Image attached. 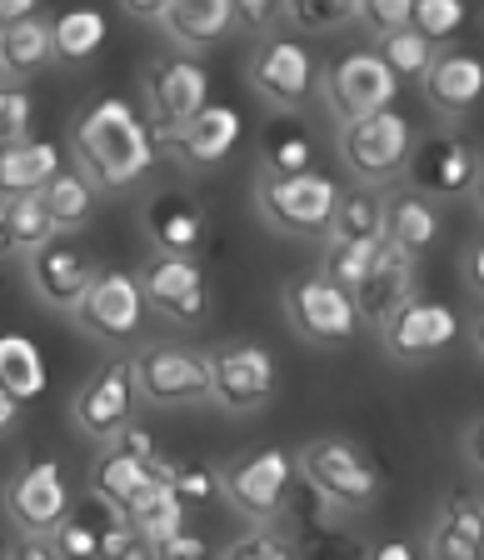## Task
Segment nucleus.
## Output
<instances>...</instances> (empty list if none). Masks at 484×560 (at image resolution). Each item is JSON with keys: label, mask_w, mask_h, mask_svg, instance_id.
<instances>
[{"label": "nucleus", "mask_w": 484, "mask_h": 560, "mask_svg": "<svg viewBox=\"0 0 484 560\" xmlns=\"http://www.w3.org/2000/svg\"><path fill=\"white\" fill-rule=\"evenodd\" d=\"M70 145H75V171L95 190H130L155 165L151 126L120 95H101V101L85 105L75 130H70Z\"/></svg>", "instance_id": "1"}, {"label": "nucleus", "mask_w": 484, "mask_h": 560, "mask_svg": "<svg viewBox=\"0 0 484 560\" xmlns=\"http://www.w3.org/2000/svg\"><path fill=\"white\" fill-rule=\"evenodd\" d=\"M295 470L305 476V490L315 501H324L340 515H359L380 495V476L369 466V455L345 435H320V441L300 445Z\"/></svg>", "instance_id": "2"}, {"label": "nucleus", "mask_w": 484, "mask_h": 560, "mask_svg": "<svg viewBox=\"0 0 484 560\" xmlns=\"http://www.w3.org/2000/svg\"><path fill=\"white\" fill-rule=\"evenodd\" d=\"M334 200H340V186L324 171H300V175L260 171V180H255V206H260L265 225H275L280 235H295V241H324Z\"/></svg>", "instance_id": "3"}, {"label": "nucleus", "mask_w": 484, "mask_h": 560, "mask_svg": "<svg viewBox=\"0 0 484 560\" xmlns=\"http://www.w3.org/2000/svg\"><path fill=\"white\" fill-rule=\"evenodd\" d=\"M130 385L145 406H200L210 400V355L190 346H175V340H161V346H140L130 355Z\"/></svg>", "instance_id": "4"}, {"label": "nucleus", "mask_w": 484, "mask_h": 560, "mask_svg": "<svg viewBox=\"0 0 484 560\" xmlns=\"http://www.w3.org/2000/svg\"><path fill=\"white\" fill-rule=\"evenodd\" d=\"M410 145H415V126H410L394 105L340 126V161L350 165L355 186H369V190L400 180L404 161H410Z\"/></svg>", "instance_id": "5"}, {"label": "nucleus", "mask_w": 484, "mask_h": 560, "mask_svg": "<svg viewBox=\"0 0 484 560\" xmlns=\"http://www.w3.org/2000/svg\"><path fill=\"white\" fill-rule=\"evenodd\" d=\"M210 105V70L196 56H161L145 70V126L155 145H170Z\"/></svg>", "instance_id": "6"}, {"label": "nucleus", "mask_w": 484, "mask_h": 560, "mask_svg": "<svg viewBox=\"0 0 484 560\" xmlns=\"http://www.w3.org/2000/svg\"><path fill=\"white\" fill-rule=\"evenodd\" d=\"M220 495L250 521L275 525L290 511V495H295V455L280 451V445L245 455V460L220 470Z\"/></svg>", "instance_id": "7"}, {"label": "nucleus", "mask_w": 484, "mask_h": 560, "mask_svg": "<svg viewBox=\"0 0 484 560\" xmlns=\"http://www.w3.org/2000/svg\"><path fill=\"white\" fill-rule=\"evenodd\" d=\"M70 315H75V326L91 340H101V346H130V340H140L151 311H145V295H140L130 270H95L91 291L81 295V305Z\"/></svg>", "instance_id": "8"}, {"label": "nucleus", "mask_w": 484, "mask_h": 560, "mask_svg": "<svg viewBox=\"0 0 484 560\" xmlns=\"http://www.w3.org/2000/svg\"><path fill=\"white\" fill-rule=\"evenodd\" d=\"M394 91H400V85H394V75L385 70V60L375 56V50H345V56H334L330 70L320 75V95L340 126L365 120V116H375V110H390Z\"/></svg>", "instance_id": "9"}, {"label": "nucleus", "mask_w": 484, "mask_h": 560, "mask_svg": "<svg viewBox=\"0 0 484 560\" xmlns=\"http://www.w3.org/2000/svg\"><path fill=\"white\" fill-rule=\"evenodd\" d=\"M404 175H410V190H415V196L455 200V196H470V190L480 186V155H474V145L464 136L435 130V136L410 145Z\"/></svg>", "instance_id": "10"}, {"label": "nucleus", "mask_w": 484, "mask_h": 560, "mask_svg": "<svg viewBox=\"0 0 484 560\" xmlns=\"http://www.w3.org/2000/svg\"><path fill=\"white\" fill-rule=\"evenodd\" d=\"M145 311L165 315L175 326H200L210 315V285L196 256H151L135 270Z\"/></svg>", "instance_id": "11"}, {"label": "nucleus", "mask_w": 484, "mask_h": 560, "mask_svg": "<svg viewBox=\"0 0 484 560\" xmlns=\"http://www.w3.org/2000/svg\"><path fill=\"white\" fill-rule=\"evenodd\" d=\"M280 385L275 355H270L260 340H231L210 355V400H220L225 410L245 416V410H260Z\"/></svg>", "instance_id": "12"}, {"label": "nucleus", "mask_w": 484, "mask_h": 560, "mask_svg": "<svg viewBox=\"0 0 484 560\" xmlns=\"http://www.w3.org/2000/svg\"><path fill=\"white\" fill-rule=\"evenodd\" d=\"M285 315L295 336L300 340H315V346H345L355 340V330L365 326L340 285H330L324 276H300L285 285Z\"/></svg>", "instance_id": "13"}, {"label": "nucleus", "mask_w": 484, "mask_h": 560, "mask_svg": "<svg viewBox=\"0 0 484 560\" xmlns=\"http://www.w3.org/2000/svg\"><path fill=\"white\" fill-rule=\"evenodd\" d=\"M460 336V315L450 305L425 301V295H410L400 311H390L380 320V340L390 350V361L400 365H425L435 361L439 350H450Z\"/></svg>", "instance_id": "14"}, {"label": "nucleus", "mask_w": 484, "mask_h": 560, "mask_svg": "<svg viewBox=\"0 0 484 560\" xmlns=\"http://www.w3.org/2000/svg\"><path fill=\"white\" fill-rule=\"evenodd\" d=\"M135 410H140V396H135V385H130L126 361H105L101 371L70 396V420H75V431H81L85 441H101V445L116 441L130 420H135Z\"/></svg>", "instance_id": "15"}, {"label": "nucleus", "mask_w": 484, "mask_h": 560, "mask_svg": "<svg viewBox=\"0 0 484 560\" xmlns=\"http://www.w3.org/2000/svg\"><path fill=\"white\" fill-rule=\"evenodd\" d=\"M315 56L300 46V40H285V35H270L265 46L250 56V85L265 95L275 110H300L315 95Z\"/></svg>", "instance_id": "16"}, {"label": "nucleus", "mask_w": 484, "mask_h": 560, "mask_svg": "<svg viewBox=\"0 0 484 560\" xmlns=\"http://www.w3.org/2000/svg\"><path fill=\"white\" fill-rule=\"evenodd\" d=\"M5 515L25 536H50L70 515V486L60 460H31L21 476L5 486Z\"/></svg>", "instance_id": "17"}, {"label": "nucleus", "mask_w": 484, "mask_h": 560, "mask_svg": "<svg viewBox=\"0 0 484 560\" xmlns=\"http://www.w3.org/2000/svg\"><path fill=\"white\" fill-rule=\"evenodd\" d=\"M25 270H31L35 295H40L50 311H75L95 280V260L85 256L75 241H66V235H50L40 250H31V266Z\"/></svg>", "instance_id": "18"}, {"label": "nucleus", "mask_w": 484, "mask_h": 560, "mask_svg": "<svg viewBox=\"0 0 484 560\" xmlns=\"http://www.w3.org/2000/svg\"><path fill=\"white\" fill-rule=\"evenodd\" d=\"M155 480L161 476H155L151 460H140L135 451H126V445L116 441V445H105L101 460L91 466V495H95V505L126 515L140 495H151Z\"/></svg>", "instance_id": "19"}, {"label": "nucleus", "mask_w": 484, "mask_h": 560, "mask_svg": "<svg viewBox=\"0 0 484 560\" xmlns=\"http://www.w3.org/2000/svg\"><path fill=\"white\" fill-rule=\"evenodd\" d=\"M429 560H484L480 490H450L439 501V521L429 530Z\"/></svg>", "instance_id": "20"}, {"label": "nucleus", "mask_w": 484, "mask_h": 560, "mask_svg": "<svg viewBox=\"0 0 484 560\" xmlns=\"http://www.w3.org/2000/svg\"><path fill=\"white\" fill-rule=\"evenodd\" d=\"M410 295H415V260L400 256L394 245L380 241V250H375V266H369V276L359 280V291H355L359 320H375V326H380L385 315L400 311Z\"/></svg>", "instance_id": "21"}, {"label": "nucleus", "mask_w": 484, "mask_h": 560, "mask_svg": "<svg viewBox=\"0 0 484 560\" xmlns=\"http://www.w3.org/2000/svg\"><path fill=\"white\" fill-rule=\"evenodd\" d=\"M240 130H245V120H240L235 105H205V110H200V116L190 120L170 145H175V155H180L185 165L210 171V165H220L235 145H240Z\"/></svg>", "instance_id": "22"}, {"label": "nucleus", "mask_w": 484, "mask_h": 560, "mask_svg": "<svg viewBox=\"0 0 484 560\" xmlns=\"http://www.w3.org/2000/svg\"><path fill=\"white\" fill-rule=\"evenodd\" d=\"M484 95V66L470 50H439L435 66L425 70V101L445 116H464Z\"/></svg>", "instance_id": "23"}, {"label": "nucleus", "mask_w": 484, "mask_h": 560, "mask_svg": "<svg viewBox=\"0 0 484 560\" xmlns=\"http://www.w3.org/2000/svg\"><path fill=\"white\" fill-rule=\"evenodd\" d=\"M66 171V151L56 140H25L15 151H0V206L5 200H35Z\"/></svg>", "instance_id": "24"}, {"label": "nucleus", "mask_w": 484, "mask_h": 560, "mask_svg": "<svg viewBox=\"0 0 484 560\" xmlns=\"http://www.w3.org/2000/svg\"><path fill=\"white\" fill-rule=\"evenodd\" d=\"M165 35L185 50H210L235 31L231 0H165Z\"/></svg>", "instance_id": "25"}, {"label": "nucleus", "mask_w": 484, "mask_h": 560, "mask_svg": "<svg viewBox=\"0 0 484 560\" xmlns=\"http://www.w3.org/2000/svg\"><path fill=\"white\" fill-rule=\"evenodd\" d=\"M50 60H56L50 56V15L31 11L0 31V81L5 85L31 81L35 70H46Z\"/></svg>", "instance_id": "26"}, {"label": "nucleus", "mask_w": 484, "mask_h": 560, "mask_svg": "<svg viewBox=\"0 0 484 560\" xmlns=\"http://www.w3.org/2000/svg\"><path fill=\"white\" fill-rule=\"evenodd\" d=\"M439 235V210L435 200L415 196V190H394L385 196V245H394L400 256L415 260L420 250H429Z\"/></svg>", "instance_id": "27"}, {"label": "nucleus", "mask_w": 484, "mask_h": 560, "mask_svg": "<svg viewBox=\"0 0 484 560\" xmlns=\"http://www.w3.org/2000/svg\"><path fill=\"white\" fill-rule=\"evenodd\" d=\"M324 241L334 245H380L385 241V196L369 186H350L340 190L324 225Z\"/></svg>", "instance_id": "28"}, {"label": "nucleus", "mask_w": 484, "mask_h": 560, "mask_svg": "<svg viewBox=\"0 0 484 560\" xmlns=\"http://www.w3.org/2000/svg\"><path fill=\"white\" fill-rule=\"evenodd\" d=\"M145 231H151V241H155V256H196V245L205 241V210L180 196L151 200Z\"/></svg>", "instance_id": "29"}, {"label": "nucleus", "mask_w": 484, "mask_h": 560, "mask_svg": "<svg viewBox=\"0 0 484 560\" xmlns=\"http://www.w3.org/2000/svg\"><path fill=\"white\" fill-rule=\"evenodd\" d=\"M46 355H40V346H35L31 336H0V390L11 400H35V396H46Z\"/></svg>", "instance_id": "30"}, {"label": "nucleus", "mask_w": 484, "mask_h": 560, "mask_svg": "<svg viewBox=\"0 0 484 560\" xmlns=\"http://www.w3.org/2000/svg\"><path fill=\"white\" fill-rule=\"evenodd\" d=\"M35 200H40V210L50 215L56 235H60V231H81V225H91L95 210H101V190H95L81 171H60L56 180H50V186L40 190Z\"/></svg>", "instance_id": "31"}, {"label": "nucleus", "mask_w": 484, "mask_h": 560, "mask_svg": "<svg viewBox=\"0 0 484 560\" xmlns=\"http://www.w3.org/2000/svg\"><path fill=\"white\" fill-rule=\"evenodd\" d=\"M105 31H110V21H105L101 11L56 15V21H50V56L66 60V66H85V60L105 46Z\"/></svg>", "instance_id": "32"}, {"label": "nucleus", "mask_w": 484, "mask_h": 560, "mask_svg": "<svg viewBox=\"0 0 484 560\" xmlns=\"http://www.w3.org/2000/svg\"><path fill=\"white\" fill-rule=\"evenodd\" d=\"M50 235H56V225H50V215L40 210V200H5V206H0V260L21 256V250L31 256Z\"/></svg>", "instance_id": "33"}, {"label": "nucleus", "mask_w": 484, "mask_h": 560, "mask_svg": "<svg viewBox=\"0 0 484 560\" xmlns=\"http://www.w3.org/2000/svg\"><path fill=\"white\" fill-rule=\"evenodd\" d=\"M185 515H190V511L180 505V495H175L165 480H155L151 495H140V501L126 511V521L135 525L151 546H161V540H170V536H180V530H185Z\"/></svg>", "instance_id": "34"}, {"label": "nucleus", "mask_w": 484, "mask_h": 560, "mask_svg": "<svg viewBox=\"0 0 484 560\" xmlns=\"http://www.w3.org/2000/svg\"><path fill=\"white\" fill-rule=\"evenodd\" d=\"M375 56L385 60V70H390V75H394V85H400V81H425V70L435 66V56H439V50L429 46V40H425V35H420V31H410V25H404V31L385 35V40H380V50H375Z\"/></svg>", "instance_id": "35"}, {"label": "nucleus", "mask_w": 484, "mask_h": 560, "mask_svg": "<svg viewBox=\"0 0 484 560\" xmlns=\"http://www.w3.org/2000/svg\"><path fill=\"white\" fill-rule=\"evenodd\" d=\"M324 250H320V270L315 276H324L330 285H340V291L355 301V291H359V280L369 276V266H375V250L380 245H334V241H320Z\"/></svg>", "instance_id": "36"}, {"label": "nucleus", "mask_w": 484, "mask_h": 560, "mask_svg": "<svg viewBox=\"0 0 484 560\" xmlns=\"http://www.w3.org/2000/svg\"><path fill=\"white\" fill-rule=\"evenodd\" d=\"M315 171V140L300 126H275L265 136V175H300Z\"/></svg>", "instance_id": "37"}, {"label": "nucleus", "mask_w": 484, "mask_h": 560, "mask_svg": "<svg viewBox=\"0 0 484 560\" xmlns=\"http://www.w3.org/2000/svg\"><path fill=\"white\" fill-rule=\"evenodd\" d=\"M25 140H35V101L25 85L0 81V151H15Z\"/></svg>", "instance_id": "38"}, {"label": "nucleus", "mask_w": 484, "mask_h": 560, "mask_svg": "<svg viewBox=\"0 0 484 560\" xmlns=\"http://www.w3.org/2000/svg\"><path fill=\"white\" fill-rule=\"evenodd\" d=\"M460 25H464L460 0H410V31H420L435 50H439V40H450Z\"/></svg>", "instance_id": "39"}, {"label": "nucleus", "mask_w": 484, "mask_h": 560, "mask_svg": "<svg viewBox=\"0 0 484 560\" xmlns=\"http://www.w3.org/2000/svg\"><path fill=\"white\" fill-rule=\"evenodd\" d=\"M165 486L180 495L185 511H190V505H210L220 495V470L210 466V460H175Z\"/></svg>", "instance_id": "40"}, {"label": "nucleus", "mask_w": 484, "mask_h": 560, "mask_svg": "<svg viewBox=\"0 0 484 560\" xmlns=\"http://www.w3.org/2000/svg\"><path fill=\"white\" fill-rule=\"evenodd\" d=\"M50 546H56L60 560H101V525L91 515L70 511L66 521L50 530Z\"/></svg>", "instance_id": "41"}, {"label": "nucleus", "mask_w": 484, "mask_h": 560, "mask_svg": "<svg viewBox=\"0 0 484 560\" xmlns=\"http://www.w3.org/2000/svg\"><path fill=\"white\" fill-rule=\"evenodd\" d=\"M220 560H300V550H295V536L275 530V525H260L250 536L231 540L220 550Z\"/></svg>", "instance_id": "42"}, {"label": "nucleus", "mask_w": 484, "mask_h": 560, "mask_svg": "<svg viewBox=\"0 0 484 560\" xmlns=\"http://www.w3.org/2000/svg\"><path fill=\"white\" fill-rule=\"evenodd\" d=\"M101 560H155V546L140 536V530L126 521V515L105 511V525H101Z\"/></svg>", "instance_id": "43"}, {"label": "nucleus", "mask_w": 484, "mask_h": 560, "mask_svg": "<svg viewBox=\"0 0 484 560\" xmlns=\"http://www.w3.org/2000/svg\"><path fill=\"white\" fill-rule=\"evenodd\" d=\"M280 21H290L295 31H334V25L355 21V5L350 0H330V5H315V0H290V5H280Z\"/></svg>", "instance_id": "44"}, {"label": "nucleus", "mask_w": 484, "mask_h": 560, "mask_svg": "<svg viewBox=\"0 0 484 560\" xmlns=\"http://www.w3.org/2000/svg\"><path fill=\"white\" fill-rule=\"evenodd\" d=\"M355 21L385 40V35H394V31H404V25H410V0H359Z\"/></svg>", "instance_id": "45"}, {"label": "nucleus", "mask_w": 484, "mask_h": 560, "mask_svg": "<svg viewBox=\"0 0 484 560\" xmlns=\"http://www.w3.org/2000/svg\"><path fill=\"white\" fill-rule=\"evenodd\" d=\"M300 550V560H365L369 550L359 546L355 536H345V530H315L310 546H295Z\"/></svg>", "instance_id": "46"}, {"label": "nucleus", "mask_w": 484, "mask_h": 560, "mask_svg": "<svg viewBox=\"0 0 484 560\" xmlns=\"http://www.w3.org/2000/svg\"><path fill=\"white\" fill-rule=\"evenodd\" d=\"M231 15H235V31H270L280 21V5H270V0H240V5H231Z\"/></svg>", "instance_id": "47"}, {"label": "nucleus", "mask_w": 484, "mask_h": 560, "mask_svg": "<svg viewBox=\"0 0 484 560\" xmlns=\"http://www.w3.org/2000/svg\"><path fill=\"white\" fill-rule=\"evenodd\" d=\"M155 560H210V546H205V536H196V530H180V536L155 546Z\"/></svg>", "instance_id": "48"}, {"label": "nucleus", "mask_w": 484, "mask_h": 560, "mask_svg": "<svg viewBox=\"0 0 484 560\" xmlns=\"http://www.w3.org/2000/svg\"><path fill=\"white\" fill-rule=\"evenodd\" d=\"M11 560H60V556H56V546H50V536H21Z\"/></svg>", "instance_id": "49"}, {"label": "nucleus", "mask_w": 484, "mask_h": 560, "mask_svg": "<svg viewBox=\"0 0 484 560\" xmlns=\"http://www.w3.org/2000/svg\"><path fill=\"white\" fill-rule=\"evenodd\" d=\"M365 560H420V556L410 540H380V546H369Z\"/></svg>", "instance_id": "50"}, {"label": "nucleus", "mask_w": 484, "mask_h": 560, "mask_svg": "<svg viewBox=\"0 0 484 560\" xmlns=\"http://www.w3.org/2000/svg\"><path fill=\"white\" fill-rule=\"evenodd\" d=\"M126 15H135V21H155L161 25V15H165V0H126Z\"/></svg>", "instance_id": "51"}, {"label": "nucleus", "mask_w": 484, "mask_h": 560, "mask_svg": "<svg viewBox=\"0 0 484 560\" xmlns=\"http://www.w3.org/2000/svg\"><path fill=\"white\" fill-rule=\"evenodd\" d=\"M31 11H35V0H0V31L15 25L21 15H31Z\"/></svg>", "instance_id": "52"}, {"label": "nucleus", "mask_w": 484, "mask_h": 560, "mask_svg": "<svg viewBox=\"0 0 484 560\" xmlns=\"http://www.w3.org/2000/svg\"><path fill=\"white\" fill-rule=\"evenodd\" d=\"M15 420H21V400H11L5 390H0V435H11Z\"/></svg>", "instance_id": "53"}, {"label": "nucleus", "mask_w": 484, "mask_h": 560, "mask_svg": "<svg viewBox=\"0 0 484 560\" xmlns=\"http://www.w3.org/2000/svg\"><path fill=\"white\" fill-rule=\"evenodd\" d=\"M470 291H480V245L470 250Z\"/></svg>", "instance_id": "54"}, {"label": "nucleus", "mask_w": 484, "mask_h": 560, "mask_svg": "<svg viewBox=\"0 0 484 560\" xmlns=\"http://www.w3.org/2000/svg\"><path fill=\"white\" fill-rule=\"evenodd\" d=\"M0 560H11V550H5V546H0Z\"/></svg>", "instance_id": "55"}]
</instances>
